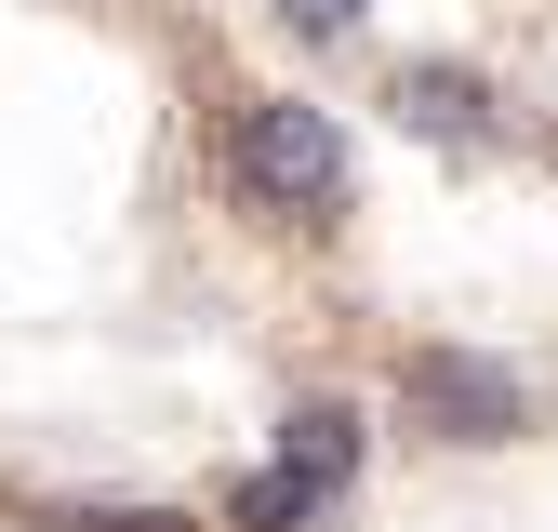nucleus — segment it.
<instances>
[{
  "label": "nucleus",
  "mask_w": 558,
  "mask_h": 532,
  "mask_svg": "<svg viewBox=\"0 0 558 532\" xmlns=\"http://www.w3.org/2000/svg\"><path fill=\"white\" fill-rule=\"evenodd\" d=\"M227 160H240L253 200H279V214H332V200H345V133L306 94H253L240 133H227Z\"/></svg>",
  "instance_id": "1"
},
{
  "label": "nucleus",
  "mask_w": 558,
  "mask_h": 532,
  "mask_svg": "<svg viewBox=\"0 0 558 532\" xmlns=\"http://www.w3.org/2000/svg\"><path fill=\"white\" fill-rule=\"evenodd\" d=\"M399 399L426 413L439 439H519V373L506 360H465V347H426L399 373Z\"/></svg>",
  "instance_id": "2"
},
{
  "label": "nucleus",
  "mask_w": 558,
  "mask_h": 532,
  "mask_svg": "<svg viewBox=\"0 0 558 532\" xmlns=\"http://www.w3.org/2000/svg\"><path fill=\"white\" fill-rule=\"evenodd\" d=\"M279 466H293L306 493H345L360 480V413H345V399H306V413L279 426Z\"/></svg>",
  "instance_id": "3"
},
{
  "label": "nucleus",
  "mask_w": 558,
  "mask_h": 532,
  "mask_svg": "<svg viewBox=\"0 0 558 532\" xmlns=\"http://www.w3.org/2000/svg\"><path fill=\"white\" fill-rule=\"evenodd\" d=\"M399 120L412 133H493V94L465 66H399Z\"/></svg>",
  "instance_id": "4"
},
{
  "label": "nucleus",
  "mask_w": 558,
  "mask_h": 532,
  "mask_svg": "<svg viewBox=\"0 0 558 532\" xmlns=\"http://www.w3.org/2000/svg\"><path fill=\"white\" fill-rule=\"evenodd\" d=\"M332 493H306L293 466H266V480H240V532H279V519H319Z\"/></svg>",
  "instance_id": "5"
},
{
  "label": "nucleus",
  "mask_w": 558,
  "mask_h": 532,
  "mask_svg": "<svg viewBox=\"0 0 558 532\" xmlns=\"http://www.w3.org/2000/svg\"><path fill=\"white\" fill-rule=\"evenodd\" d=\"M360 14H373V0H279V27H306V40H345Z\"/></svg>",
  "instance_id": "6"
},
{
  "label": "nucleus",
  "mask_w": 558,
  "mask_h": 532,
  "mask_svg": "<svg viewBox=\"0 0 558 532\" xmlns=\"http://www.w3.org/2000/svg\"><path fill=\"white\" fill-rule=\"evenodd\" d=\"M66 532H186V519H160V506H147V519H133V506H107V519H66Z\"/></svg>",
  "instance_id": "7"
}]
</instances>
